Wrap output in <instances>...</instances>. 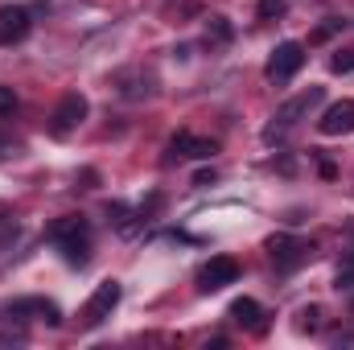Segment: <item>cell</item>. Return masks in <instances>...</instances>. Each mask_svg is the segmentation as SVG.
<instances>
[{
    "mask_svg": "<svg viewBox=\"0 0 354 350\" xmlns=\"http://www.w3.org/2000/svg\"><path fill=\"white\" fill-rule=\"evenodd\" d=\"M50 239L58 243L62 260L71 264V268H87V260H91V223L83 214H66V219L50 223Z\"/></svg>",
    "mask_w": 354,
    "mask_h": 350,
    "instance_id": "obj_1",
    "label": "cell"
},
{
    "mask_svg": "<svg viewBox=\"0 0 354 350\" xmlns=\"http://www.w3.org/2000/svg\"><path fill=\"white\" fill-rule=\"evenodd\" d=\"M322 99H326V91H322V87H309V91H301L297 99H288V103H284V107L272 116V124L264 128V140H268V145L284 140V132H288V128H292L301 116H309V107H317Z\"/></svg>",
    "mask_w": 354,
    "mask_h": 350,
    "instance_id": "obj_2",
    "label": "cell"
},
{
    "mask_svg": "<svg viewBox=\"0 0 354 350\" xmlns=\"http://www.w3.org/2000/svg\"><path fill=\"white\" fill-rule=\"evenodd\" d=\"M301 66H305V46L301 42H280L272 50V58H268L264 75H268V83H288Z\"/></svg>",
    "mask_w": 354,
    "mask_h": 350,
    "instance_id": "obj_3",
    "label": "cell"
},
{
    "mask_svg": "<svg viewBox=\"0 0 354 350\" xmlns=\"http://www.w3.org/2000/svg\"><path fill=\"white\" fill-rule=\"evenodd\" d=\"M87 95H79V91H71V95H62L58 99V107H54V116H50V132L54 136H71L83 120H87Z\"/></svg>",
    "mask_w": 354,
    "mask_h": 350,
    "instance_id": "obj_4",
    "label": "cell"
},
{
    "mask_svg": "<svg viewBox=\"0 0 354 350\" xmlns=\"http://www.w3.org/2000/svg\"><path fill=\"white\" fill-rule=\"evenodd\" d=\"M120 297H124V284H120V280H103V284L91 293L87 309H83V322H87L91 330H95V326H103V322L111 317V309L120 305Z\"/></svg>",
    "mask_w": 354,
    "mask_h": 350,
    "instance_id": "obj_5",
    "label": "cell"
},
{
    "mask_svg": "<svg viewBox=\"0 0 354 350\" xmlns=\"http://www.w3.org/2000/svg\"><path fill=\"white\" fill-rule=\"evenodd\" d=\"M268 252H272V264H276L280 272H292V268H301V264L313 256V243L292 239V235H272V239H268Z\"/></svg>",
    "mask_w": 354,
    "mask_h": 350,
    "instance_id": "obj_6",
    "label": "cell"
},
{
    "mask_svg": "<svg viewBox=\"0 0 354 350\" xmlns=\"http://www.w3.org/2000/svg\"><path fill=\"white\" fill-rule=\"evenodd\" d=\"M235 280H239V264L231 260V256H210L198 268V288L202 293H218V288H227Z\"/></svg>",
    "mask_w": 354,
    "mask_h": 350,
    "instance_id": "obj_7",
    "label": "cell"
},
{
    "mask_svg": "<svg viewBox=\"0 0 354 350\" xmlns=\"http://www.w3.org/2000/svg\"><path fill=\"white\" fill-rule=\"evenodd\" d=\"M29 8L25 4H0V46H12V42H25L29 33Z\"/></svg>",
    "mask_w": 354,
    "mask_h": 350,
    "instance_id": "obj_8",
    "label": "cell"
},
{
    "mask_svg": "<svg viewBox=\"0 0 354 350\" xmlns=\"http://www.w3.org/2000/svg\"><path fill=\"white\" fill-rule=\"evenodd\" d=\"M169 161H177V157H194V161H210L214 153H218V145L214 140H202V136H194V132H177L174 140H169Z\"/></svg>",
    "mask_w": 354,
    "mask_h": 350,
    "instance_id": "obj_9",
    "label": "cell"
},
{
    "mask_svg": "<svg viewBox=\"0 0 354 350\" xmlns=\"http://www.w3.org/2000/svg\"><path fill=\"white\" fill-rule=\"evenodd\" d=\"M317 132H322V136H346V132H354V103L351 99L330 103L326 116L317 120Z\"/></svg>",
    "mask_w": 354,
    "mask_h": 350,
    "instance_id": "obj_10",
    "label": "cell"
},
{
    "mask_svg": "<svg viewBox=\"0 0 354 350\" xmlns=\"http://www.w3.org/2000/svg\"><path fill=\"white\" fill-rule=\"evenodd\" d=\"M227 317H231L235 326L252 330V334H260V330H264V309H260V301H252V297H239V301H231Z\"/></svg>",
    "mask_w": 354,
    "mask_h": 350,
    "instance_id": "obj_11",
    "label": "cell"
},
{
    "mask_svg": "<svg viewBox=\"0 0 354 350\" xmlns=\"http://www.w3.org/2000/svg\"><path fill=\"white\" fill-rule=\"evenodd\" d=\"M12 313H41L50 326H58V322H62L58 305H50V301H17V305H12Z\"/></svg>",
    "mask_w": 354,
    "mask_h": 350,
    "instance_id": "obj_12",
    "label": "cell"
},
{
    "mask_svg": "<svg viewBox=\"0 0 354 350\" xmlns=\"http://www.w3.org/2000/svg\"><path fill=\"white\" fill-rule=\"evenodd\" d=\"M107 214H111V223H115V231H120V235H136V223H132L136 214H132L124 202H111V206H107Z\"/></svg>",
    "mask_w": 354,
    "mask_h": 350,
    "instance_id": "obj_13",
    "label": "cell"
},
{
    "mask_svg": "<svg viewBox=\"0 0 354 350\" xmlns=\"http://www.w3.org/2000/svg\"><path fill=\"white\" fill-rule=\"evenodd\" d=\"M256 17H260V21H276V17H284V0H260V4H256Z\"/></svg>",
    "mask_w": 354,
    "mask_h": 350,
    "instance_id": "obj_14",
    "label": "cell"
},
{
    "mask_svg": "<svg viewBox=\"0 0 354 350\" xmlns=\"http://www.w3.org/2000/svg\"><path fill=\"white\" fill-rule=\"evenodd\" d=\"M330 71H334V75H351V71H354V50L334 54V58H330Z\"/></svg>",
    "mask_w": 354,
    "mask_h": 350,
    "instance_id": "obj_15",
    "label": "cell"
},
{
    "mask_svg": "<svg viewBox=\"0 0 354 350\" xmlns=\"http://www.w3.org/2000/svg\"><path fill=\"white\" fill-rule=\"evenodd\" d=\"M17 111V91L12 87H0V120H8Z\"/></svg>",
    "mask_w": 354,
    "mask_h": 350,
    "instance_id": "obj_16",
    "label": "cell"
},
{
    "mask_svg": "<svg viewBox=\"0 0 354 350\" xmlns=\"http://www.w3.org/2000/svg\"><path fill=\"white\" fill-rule=\"evenodd\" d=\"M334 284H338V288H354V252L346 256V264L338 268V280H334Z\"/></svg>",
    "mask_w": 354,
    "mask_h": 350,
    "instance_id": "obj_17",
    "label": "cell"
},
{
    "mask_svg": "<svg viewBox=\"0 0 354 350\" xmlns=\"http://www.w3.org/2000/svg\"><path fill=\"white\" fill-rule=\"evenodd\" d=\"M210 33H214L218 42H231V33H235V29H231V21H227V17H210Z\"/></svg>",
    "mask_w": 354,
    "mask_h": 350,
    "instance_id": "obj_18",
    "label": "cell"
},
{
    "mask_svg": "<svg viewBox=\"0 0 354 350\" xmlns=\"http://www.w3.org/2000/svg\"><path fill=\"white\" fill-rule=\"evenodd\" d=\"M301 330H317L322 326V309L317 305H309V309H301V322H297Z\"/></svg>",
    "mask_w": 354,
    "mask_h": 350,
    "instance_id": "obj_19",
    "label": "cell"
},
{
    "mask_svg": "<svg viewBox=\"0 0 354 350\" xmlns=\"http://www.w3.org/2000/svg\"><path fill=\"white\" fill-rule=\"evenodd\" d=\"M338 29H342V21H338V17H330V21H326V25H322V29L313 33V42H326V37H334Z\"/></svg>",
    "mask_w": 354,
    "mask_h": 350,
    "instance_id": "obj_20",
    "label": "cell"
},
{
    "mask_svg": "<svg viewBox=\"0 0 354 350\" xmlns=\"http://www.w3.org/2000/svg\"><path fill=\"white\" fill-rule=\"evenodd\" d=\"M210 181H214V169H202V174L194 177V185H210Z\"/></svg>",
    "mask_w": 354,
    "mask_h": 350,
    "instance_id": "obj_21",
    "label": "cell"
}]
</instances>
